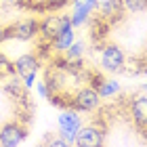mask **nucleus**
<instances>
[{
    "mask_svg": "<svg viewBox=\"0 0 147 147\" xmlns=\"http://www.w3.org/2000/svg\"><path fill=\"white\" fill-rule=\"evenodd\" d=\"M74 40H76V38H74V25L69 23V25H65V28L57 34V38L51 42V49L55 51V55H57V53H63Z\"/></svg>",
    "mask_w": 147,
    "mask_h": 147,
    "instance_id": "12",
    "label": "nucleus"
},
{
    "mask_svg": "<svg viewBox=\"0 0 147 147\" xmlns=\"http://www.w3.org/2000/svg\"><path fill=\"white\" fill-rule=\"evenodd\" d=\"M15 74V67H13V61L9 57L4 55V53H0V80H4V78H9Z\"/></svg>",
    "mask_w": 147,
    "mask_h": 147,
    "instance_id": "15",
    "label": "nucleus"
},
{
    "mask_svg": "<svg viewBox=\"0 0 147 147\" xmlns=\"http://www.w3.org/2000/svg\"><path fill=\"white\" fill-rule=\"evenodd\" d=\"M99 107H101V97H99V92L92 88L90 84H84V86H80L78 90L71 92L67 109H76L80 113H88V111H95Z\"/></svg>",
    "mask_w": 147,
    "mask_h": 147,
    "instance_id": "4",
    "label": "nucleus"
},
{
    "mask_svg": "<svg viewBox=\"0 0 147 147\" xmlns=\"http://www.w3.org/2000/svg\"><path fill=\"white\" fill-rule=\"evenodd\" d=\"M126 13H132V15H139V13L147 11V0H122Z\"/></svg>",
    "mask_w": 147,
    "mask_h": 147,
    "instance_id": "14",
    "label": "nucleus"
},
{
    "mask_svg": "<svg viewBox=\"0 0 147 147\" xmlns=\"http://www.w3.org/2000/svg\"><path fill=\"white\" fill-rule=\"evenodd\" d=\"M44 143H46V145H55V147H67V145H69V143L65 141V139H63L61 135H59L57 139H46Z\"/></svg>",
    "mask_w": 147,
    "mask_h": 147,
    "instance_id": "17",
    "label": "nucleus"
},
{
    "mask_svg": "<svg viewBox=\"0 0 147 147\" xmlns=\"http://www.w3.org/2000/svg\"><path fill=\"white\" fill-rule=\"evenodd\" d=\"M99 51H101V55H99V65H101L103 71H107V74H124L126 53L120 49L118 44L107 42V44H103Z\"/></svg>",
    "mask_w": 147,
    "mask_h": 147,
    "instance_id": "3",
    "label": "nucleus"
},
{
    "mask_svg": "<svg viewBox=\"0 0 147 147\" xmlns=\"http://www.w3.org/2000/svg\"><path fill=\"white\" fill-rule=\"evenodd\" d=\"M63 57L69 59V61H78V59H82L84 57V42H80V40L76 42V40H74L67 49L63 51Z\"/></svg>",
    "mask_w": 147,
    "mask_h": 147,
    "instance_id": "13",
    "label": "nucleus"
},
{
    "mask_svg": "<svg viewBox=\"0 0 147 147\" xmlns=\"http://www.w3.org/2000/svg\"><path fill=\"white\" fill-rule=\"evenodd\" d=\"M107 130H109V126H107L105 116H99V118L92 120V122L80 126L74 145H78V147H99V145H105V135H107Z\"/></svg>",
    "mask_w": 147,
    "mask_h": 147,
    "instance_id": "1",
    "label": "nucleus"
},
{
    "mask_svg": "<svg viewBox=\"0 0 147 147\" xmlns=\"http://www.w3.org/2000/svg\"><path fill=\"white\" fill-rule=\"evenodd\" d=\"M82 126V116L76 109H63L61 116H59V135H61L69 145H74L76 141V135Z\"/></svg>",
    "mask_w": 147,
    "mask_h": 147,
    "instance_id": "9",
    "label": "nucleus"
},
{
    "mask_svg": "<svg viewBox=\"0 0 147 147\" xmlns=\"http://www.w3.org/2000/svg\"><path fill=\"white\" fill-rule=\"evenodd\" d=\"M40 32V19L36 17H23L19 21H13L6 25V38L9 40H21V42H32L38 38Z\"/></svg>",
    "mask_w": 147,
    "mask_h": 147,
    "instance_id": "7",
    "label": "nucleus"
},
{
    "mask_svg": "<svg viewBox=\"0 0 147 147\" xmlns=\"http://www.w3.org/2000/svg\"><path fill=\"white\" fill-rule=\"evenodd\" d=\"M69 23H71L69 15H46L44 19H40V32H38L40 44H44V46L51 49V42L57 38L59 32Z\"/></svg>",
    "mask_w": 147,
    "mask_h": 147,
    "instance_id": "8",
    "label": "nucleus"
},
{
    "mask_svg": "<svg viewBox=\"0 0 147 147\" xmlns=\"http://www.w3.org/2000/svg\"><path fill=\"white\" fill-rule=\"evenodd\" d=\"M28 124L19 118H9L0 124V145L2 147H15L19 143L25 141V137L30 135L28 132Z\"/></svg>",
    "mask_w": 147,
    "mask_h": 147,
    "instance_id": "5",
    "label": "nucleus"
},
{
    "mask_svg": "<svg viewBox=\"0 0 147 147\" xmlns=\"http://www.w3.org/2000/svg\"><path fill=\"white\" fill-rule=\"evenodd\" d=\"M95 11L99 13L97 17L103 19L107 25H116L118 21H122L124 13H126L122 0H97V9Z\"/></svg>",
    "mask_w": 147,
    "mask_h": 147,
    "instance_id": "10",
    "label": "nucleus"
},
{
    "mask_svg": "<svg viewBox=\"0 0 147 147\" xmlns=\"http://www.w3.org/2000/svg\"><path fill=\"white\" fill-rule=\"evenodd\" d=\"M71 2H74V13L69 15V21L74 28H80L92 17V13L97 9V0H71Z\"/></svg>",
    "mask_w": 147,
    "mask_h": 147,
    "instance_id": "11",
    "label": "nucleus"
},
{
    "mask_svg": "<svg viewBox=\"0 0 147 147\" xmlns=\"http://www.w3.org/2000/svg\"><path fill=\"white\" fill-rule=\"evenodd\" d=\"M135 63L139 65V67L135 69V74H147V46H145V51L135 59Z\"/></svg>",
    "mask_w": 147,
    "mask_h": 147,
    "instance_id": "16",
    "label": "nucleus"
},
{
    "mask_svg": "<svg viewBox=\"0 0 147 147\" xmlns=\"http://www.w3.org/2000/svg\"><path fill=\"white\" fill-rule=\"evenodd\" d=\"M13 67H15V76L21 78V82L32 88L34 86V80H36V74L42 67V61L36 53H28V55H21L13 61Z\"/></svg>",
    "mask_w": 147,
    "mask_h": 147,
    "instance_id": "6",
    "label": "nucleus"
},
{
    "mask_svg": "<svg viewBox=\"0 0 147 147\" xmlns=\"http://www.w3.org/2000/svg\"><path fill=\"white\" fill-rule=\"evenodd\" d=\"M124 107H126V116H130L132 126L139 132L147 135V92L141 90V92L130 95V99L126 97Z\"/></svg>",
    "mask_w": 147,
    "mask_h": 147,
    "instance_id": "2",
    "label": "nucleus"
},
{
    "mask_svg": "<svg viewBox=\"0 0 147 147\" xmlns=\"http://www.w3.org/2000/svg\"><path fill=\"white\" fill-rule=\"evenodd\" d=\"M38 92H40L44 99H51V88H49V84H46L44 80H42V82H38Z\"/></svg>",
    "mask_w": 147,
    "mask_h": 147,
    "instance_id": "19",
    "label": "nucleus"
},
{
    "mask_svg": "<svg viewBox=\"0 0 147 147\" xmlns=\"http://www.w3.org/2000/svg\"><path fill=\"white\" fill-rule=\"evenodd\" d=\"M6 101H11V99L6 97V92H4V90H0V118H2L4 113H6ZM11 103H13V101H11Z\"/></svg>",
    "mask_w": 147,
    "mask_h": 147,
    "instance_id": "18",
    "label": "nucleus"
},
{
    "mask_svg": "<svg viewBox=\"0 0 147 147\" xmlns=\"http://www.w3.org/2000/svg\"><path fill=\"white\" fill-rule=\"evenodd\" d=\"M141 90H145V92H147V82H143V86H141Z\"/></svg>",
    "mask_w": 147,
    "mask_h": 147,
    "instance_id": "20",
    "label": "nucleus"
}]
</instances>
